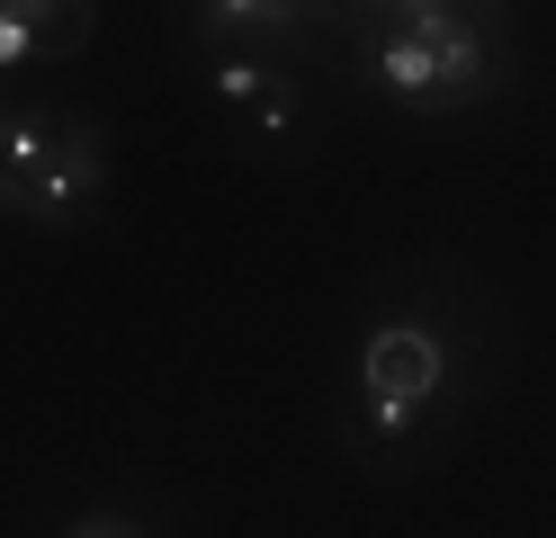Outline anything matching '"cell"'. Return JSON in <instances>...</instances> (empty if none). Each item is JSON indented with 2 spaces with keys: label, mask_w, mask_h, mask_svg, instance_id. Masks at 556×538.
<instances>
[{
  "label": "cell",
  "mask_w": 556,
  "mask_h": 538,
  "mask_svg": "<svg viewBox=\"0 0 556 538\" xmlns=\"http://www.w3.org/2000/svg\"><path fill=\"white\" fill-rule=\"evenodd\" d=\"M73 538H144V529H135V521H117V512H90Z\"/></svg>",
  "instance_id": "cell-6"
},
{
  "label": "cell",
  "mask_w": 556,
  "mask_h": 538,
  "mask_svg": "<svg viewBox=\"0 0 556 538\" xmlns=\"http://www.w3.org/2000/svg\"><path fill=\"white\" fill-rule=\"evenodd\" d=\"M440 386H448V350H440L431 323H387V333L368 341V359H359L368 422L387 430V440H404V430L440 404Z\"/></svg>",
  "instance_id": "cell-3"
},
{
  "label": "cell",
  "mask_w": 556,
  "mask_h": 538,
  "mask_svg": "<svg viewBox=\"0 0 556 538\" xmlns=\"http://www.w3.org/2000/svg\"><path fill=\"white\" fill-rule=\"evenodd\" d=\"M242 117H252L261 135H288V126H296V90H288V72H269V82L252 90V108H242Z\"/></svg>",
  "instance_id": "cell-5"
},
{
  "label": "cell",
  "mask_w": 556,
  "mask_h": 538,
  "mask_svg": "<svg viewBox=\"0 0 556 538\" xmlns=\"http://www.w3.org/2000/svg\"><path fill=\"white\" fill-rule=\"evenodd\" d=\"M206 36H296L305 18L296 10H269V0H216V10H198Z\"/></svg>",
  "instance_id": "cell-4"
},
{
  "label": "cell",
  "mask_w": 556,
  "mask_h": 538,
  "mask_svg": "<svg viewBox=\"0 0 556 538\" xmlns=\"http://www.w3.org/2000/svg\"><path fill=\"white\" fill-rule=\"evenodd\" d=\"M395 27L377 36V72H387V90L404 108H467L484 99V36L440 10V0H422V10H387Z\"/></svg>",
  "instance_id": "cell-2"
},
{
  "label": "cell",
  "mask_w": 556,
  "mask_h": 538,
  "mask_svg": "<svg viewBox=\"0 0 556 538\" xmlns=\"http://www.w3.org/2000/svg\"><path fill=\"white\" fill-rule=\"evenodd\" d=\"M109 179V143L90 117L54 108H0V215L18 225H73Z\"/></svg>",
  "instance_id": "cell-1"
}]
</instances>
